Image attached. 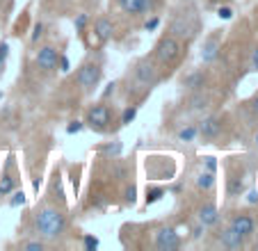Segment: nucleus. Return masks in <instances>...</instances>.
I'll return each mask as SVG.
<instances>
[{"label": "nucleus", "mask_w": 258, "mask_h": 251, "mask_svg": "<svg viewBox=\"0 0 258 251\" xmlns=\"http://www.w3.org/2000/svg\"><path fill=\"white\" fill-rule=\"evenodd\" d=\"M231 228H235L242 237H247L253 233V219L247 217V215H235V217L231 219Z\"/></svg>", "instance_id": "10"}, {"label": "nucleus", "mask_w": 258, "mask_h": 251, "mask_svg": "<svg viewBox=\"0 0 258 251\" xmlns=\"http://www.w3.org/2000/svg\"><path fill=\"white\" fill-rule=\"evenodd\" d=\"M178 244H180V237L174 228H160L156 233V246L160 251H174L178 249Z\"/></svg>", "instance_id": "5"}, {"label": "nucleus", "mask_w": 258, "mask_h": 251, "mask_svg": "<svg viewBox=\"0 0 258 251\" xmlns=\"http://www.w3.org/2000/svg\"><path fill=\"white\" fill-rule=\"evenodd\" d=\"M0 96H3V94H0Z\"/></svg>", "instance_id": "39"}, {"label": "nucleus", "mask_w": 258, "mask_h": 251, "mask_svg": "<svg viewBox=\"0 0 258 251\" xmlns=\"http://www.w3.org/2000/svg\"><path fill=\"white\" fill-rule=\"evenodd\" d=\"M206 167H208V171H213V174H215V169H217V162H215V158H206Z\"/></svg>", "instance_id": "30"}, {"label": "nucleus", "mask_w": 258, "mask_h": 251, "mask_svg": "<svg viewBox=\"0 0 258 251\" xmlns=\"http://www.w3.org/2000/svg\"><path fill=\"white\" fill-rule=\"evenodd\" d=\"M162 190H151V192H149V197H146V203H153V201H158V199L162 197Z\"/></svg>", "instance_id": "23"}, {"label": "nucleus", "mask_w": 258, "mask_h": 251, "mask_svg": "<svg viewBox=\"0 0 258 251\" xmlns=\"http://www.w3.org/2000/svg\"><path fill=\"white\" fill-rule=\"evenodd\" d=\"M85 23H87V16H85V14H80V16H78V21H76V28H78V30H83V28H85Z\"/></svg>", "instance_id": "31"}, {"label": "nucleus", "mask_w": 258, "mask_h": 251, "mask_svg": "<svg viewBox=\"0 0 258 251\" xmlns=\"http://www.w3.org/2000/svg\"><path fill=\"white\" fill-rule=\"evenodd\" d=\"M249 203H258V194L256 192H249Z\"/></svg>", "instance_id": "35"}, {"label": "nucleus", "mask_w": 258, "mask_h": 251, "mask_svg": "<svg viewBox=\"0 0 258 251\" xmlns=\"http://www.w3.org/2000/svg\"><path fill=\"white\" fill-rule=\"evenodd\" d=\"M206 103H208V98H206V96H195V101H192V107L201 110V107H206Z\"/></svg>", "instance_id": "24"}, {"label": "nucleus", "mask_w": 258, "mask_h": 251, "mask_svg": "<svg viewBox=\"0 0 258 251\" xmlns=\"http://www.w3.org/2000/svg\"><path fill=\"white\" fill-rule=\"evenodd\" d=\"M253 112H256V114H258V98H256V101H253Z\"/></svg>", "instance_id": "37"}, {"label": "nucleus", "mask_w": 258, "mask_h": 251, "mask_svg": "<svg viewBox=\"0 0 258 251\" xmlns=\"http://www.w3.org/2000/svg\"><path fill=\"white\" fill-rule=\"evenodd\" d=\"M244 190V185L240 183V180H233V183L229 185V194H240Z\"/></svg>", "instance_id": "22"}, {"label": "nucleus", "mask_w": 258, "mask_h": 251, "mask_svg": "<svg viewBox=\"0 0 258 251\" xmlns=\"http://www.w3.org/2000/svg\"><path fill=\"white\" fill-rule=\"evenodd\" d=\"M23 203H25V194L23 192H16L14 194V199H12V206H23Z\"/></svg>", "instance_id": "25"}, {"label": "nucleus", "mask_w": 258, "mask_h": 251, "mask_svg": "<svg viewBox=\"0 0 258 251\" xmlns=\"http://www.w3.org/2000/svg\"><path fill=\"white\" fill-rule=\"evenodd\" d=\"M180 55V44H178V39L171 34V37H165L160 39V44L156 46V57L160 64H171L176 62Z\"/></svg>", "instance_id": "2"}, {"label": "nucleus", "mask_w": 258, "mask_h": 251, "mask_svg": "<svg viewBox=\"0 0 258 251\" xmlns=\"http://www.w3.org/2000/svg\"><path fill=\"white\" fill-rule=\"evenodd\" d=\"M204 82H206V76L204 73H192V76H187L185 78V87H190V89H201L204 87Z\"/></svg>", "instance_id": "15"}, {"label": "nucleus", "mask_w": 258, "mask_h": 251, "mask_svg": "<svg viewBox=\"0 0 258 251\" xmlns=\"http://www.w3.org/2000/svg\"><path fill=\"white\" fill-rule=\"evenodd\" d=\"M34 226H37V231L44 237L55 240V237H59L64 233L67 219H64V215L59 213V210H55V208H41L39 213H37V217H34Z\"/></svg>", "instance_id": "1"}, {"label": "nucleus", "mask_w": 258, "mask_h": 251, "mask_svg": "<svg viewBox=\"0 0 258 251\" xmlns=\"http://www.w3.org/2000/svg\"><path fill=\"white\" fill-rule=\"evenodd\" d=\"M96 37H98V41H107V39L112 37V23L107 19H98L96 21Z\"/></svg>", "instance_id": "13"}, {"label": "nucleus", "mask_w": 258, "mask_h": 251, "mask_svg": "<svg viewBox=\"0 0 258 251\" xmlns=\"http://www.w3.org/2000/svg\"><path fill=\"white\" fill-rule=\"evenodd\" d=\"M135 78L142 82V85H153V82L158 80V71L149 59H142L135 69Z\"/></svg>", "instance_id": "7"}, {"label": "nucleus", "mask_w": 258, "mask_h": 251, "mask_svg": "<svg viewBox=\"0 0 258 251\" xmlns=\"http://www.w3.org/2000/svg\"><path fill=\"white\" fill-rule=\"evenodd\" d=\"M41 34H44V25H34V32H32V39H34V41H37V39H39L41 37Z\"/></svg>", "instance_id": "29"}, {"label": "nucleus", "mask_w": 258, "mask_h": 251, "mask_svg": "<svg viewBox=\"0 0 258 251\" xmlns=\"http://www.w3.org/2000/svg\"><path fill=\"white\" fill-rule=\"evenodd\" d=\"M217 14H219V19L229 21L231 16H233V10H231V7H219V10H217Z\"/></svg>", "instance_id": "21"}, {"label": "nucleus", "mask_w": 258, "mask_h": 251, "mask_svg": "<svg viewBox=\"0 0 258 251\" xmlns=\"http://www.w3.org/2000/svg\"><path fill=\"white\" fill-rule=\"evenodd\" d=\"M195 135H197V128H185V131H180V133H178V140H183V142H192V140H195Z\"/></svg>", "instance_id": "18"}, {"label": "nucleus", "mask_w": 258, "mask_h": 251, "mask_svg": "<svg viewBox=\"0 0 258 251\" xmlns=\"http://www.w3.org/2000/svg\"><path fill=\"white\" fill-rule=\"evenodd\" d=\"M57 62H59V55L53 46H44V48H39V53H37V67L39 69H44V71H53V69H57Z\"/></svg>", "instance_id": "6"}, {"label": "nucleus", "mask_w": 258, "mask_h": 251, "mask_svg": "<svg viewBox=\"0 0 258 251\" xmlns=\"http://www.w3.org/2000/svg\"><path fill=\"white\" fill-rule=\"evenodd\" d=\"M126 199H128L131 203L135 201V187H128V190H126Z\"/></svg>", "instance_id": "33"}, {"label": "nucleus", "mask_w": 258, "mask_h": 251, "mask_svg": "<svg viewBox=\"0 0 258 251\" xmlns=\"http://www.w3.org/2000/svg\"><path fill=\"white\" fill-rule=\"evenodd\" d=\"M110 119H112V114H110V107L105 103H98L87 112V123L92 128H96V131H105L110 126Z\"/></svg>", "instance_id": "3"}, {"label": "nucleus", "mask_w": 258, "mask_h": 251, "mask_svg": "<svg viewBox=\"0 0 258 251\" xmlns=\"http://www.w3.org/2000/svg\"><path fill=\"white\" fill-rule=\"evenodd\" d=\"M76 80H78V85L83 89H94L98 85V80H101V67L98 64H83L78 71V76H76Z\"/></svg>", "instance_id": "4"}, {"label": "nucleus", "mask_w": 258, "mask_h": 251, "mask_svg": "<svg viewBox=\"0 0 258 251\" xmlns=\"http://www.w3.org/2000/svg\"><path fill=\"white\" fill-rule=\"evenodd\" d=\"M158 23H160L158 19H151V21H146L144 28H146V30H156V28H158Z\"/></svg>", "instance_id": "32"}, {"label": "nucleus", "mask_w": 258, "mask_h": 251, "mask_svg": "<svg viewBox=\"0 0 258 251\" xmlns=\"http://www.w3.org/2000/svg\"><path fill=\"white\" fill-rule=\"evenodd\" d=\"M85 246H87L89 251L96 249V246H98V240H96V237H92V235H87V237H85Z\"/></svg>", "instance_id": "27"}, {"label": "nucleus", "mask_w": 258, "mask_h": 251, "mask_svg": "<svg viewBox=\"0 0 258 251\" xmlns=\"http://www.w3.org/2000/svg\"><path fill=\"white\" fill-rule=\"evenodd\" d=\"M7 53H10V46H7V44H3V46H0V69H3V64H5Z\"/></svg>", "instance_id": "26"}, {"label": "nucleus", "mask_w": 258, "mask_h": 251, "mask_svg": "<svg viewBox=\"0 0 258 251\" xmlns=\"http://www.w3.org/2000/svg\"><path fill=\"white\" fill-rule=\"evenodd\" d=\"M213 183H215L213 171H206V174H201L199 178H197V185H199L201 190H210V187H213Z\"/></svg>", "instance_id": "16"}, {"label": "nucleus", "mask_w": 258, "mask_h": 251, "mask_svg": "<svg viewBox=\"0 0 258 251\" xmlns=\"http://www.w3.org/2000/svg\"><path fill=\"white\" fill-rule=\"evenodd\" d=\"M171 32H174V37H190L192 32H195V28H190V25L185 23V19H176V23L171 25Z\"/></svg>", "instance_id": "14"}, {"label": "nucleus", "mask_w": 258, "mask_h": 251, "mask_svg": "<svg viewBox=\"0 0 258 251\" xmlns=\"http://www.w3.org/2000/svg\"><path fill=\"white\" fill-rule=\"evenodd\" d=\"M83 131V123H80V121H71V123L67 126V133L69 135H73V133H80Z\"/></svg>", "instance_id": "20"}, {"label": "nucleus", "mask_w": 258, "mask_h": 251, "mask_svg": "<svg viewBox=\"0 0 258 251\" xmlns=\"http://www.w3.org/2000/svg\"><path fill=\"white\" fill-rule=\"evenodd\" d=\"M219 131H222V123H219L217 116H208V119H204L199 126V133L204 137H217Z\"/></svg>", "instance_id": "11"}, {"label": "nucleus", "mask_w": 258, "mask_h": 251, "mask_svg": "<svg viewBox=\"0 0 258 251\" xmlns=\"http://www.w3.org/2000/svg\"><path fill=\"white\" fill-rule=\"evenodd\" d=\"M25 249H30V251H41V249H44V242H28V244H25Z\"/></svg>", "instance_id": "28"}, {"label": "nucleus", "mask_w": 258, "mask_h": 251, "mask_svg": "<svg viewBox=\"0 0 258 251\" xmlns=\"http://www.w3.org/2000/svg\"><path fill=\"white\" fill-rule=\"evenodd\" d=\"M59 64H62V71L67 73V71H69V59H67V57H59Z\"/></svg>", "instance_id": "34"}, {"label": "nucleus", "mask_w": 258, "mask_h": 251, "mask_svg": "<svg viewBox=\"0 0 258 251\" xmlns=\"http://www.w3.org/2000/svg\"><path fill=\"white\" fill-rule=\"evenodd\" d=\"M135 116H137V110H135V107H128V110L123 112V116H121V123H131Z\"/></svg>", "instance_id": "19"}, {"label": "nucleus", "mask_w": 258, "mask_h": 251, "mask_svg": "<svg viewBox=\"0 0 258 251\" xmlns=\"http://www.w3.org/2000/svg\"><path fill=\"white\" fill-rule=\"evenodd\" d=\"M256 142H258V137H256Z\"/></svg>", "instance_id": "38"}, {"label": "nucleus", "mask_w": 258, "mask_h": 251, "mask_svg": "<svg viewBox=\"0 0 258 251\" xmlns=\"http://www.w3.org/2000/svg\"><path fill=\"white\" fill-rule=\"evenodd\" d=\"M217 208L210 206V203H206V206L199 208V222L204 224V226H213V224H217Z\"/></svg>", "instance_id": "12"}, {"label": "nucleus", "mask_w": 258, "mask_h": 251, "mask_svg": "<svg viewBox=\"0 0 258 251\" xmlns=\"http://www.w3.org/2000/svg\"><path fill=\"white\" fill-rule=\"evenodd\" d=\"M242 240H244V237L240 235L235 228H231V226L219 233V242H222L226 249H240V246H242Z\"/></svg>", "instance_id": "9"}, {"label": "nucleus", "mask_w": 258, "mask_h": 251, "mask_svg": "<svg viewBox=\"0 0 258 251\" xmlns=\"http://www.w3.org/2000/svg\"><path fill=\"white\" fill-rule=\"evenodd\" d=\"M119 5L126 14H149L153 0H119Z\"/></svg>", "instance_id": "8"}, {"label": "nucleus", "mask_w": 258, "mask_h": 251, "mask_svg": "<svg viewBox=\"0 0 258 251\" xmlns=\"http://www.w3.org/2000/svg\"><path fill=\"white\" fill-rule=\"evenodd\" d=\"M12 190H14V178H12V176H3V178H0V194L5 197Z\"/></svg>", "instance_id": "17"}, {"label": "nucleus", "mask_w": 258, "mask_h": 251, "mask_svg": "<svg viewBox=\"0 0 258 251\" xmlns=\"http://www.w3.org/2000/svg\"><path fill=\"white\" fill-rule=\"evenodd\" d=\"M253 67L258 69V50H253Z\"/></svg>", "instance_id": "36"}]
</instances>
